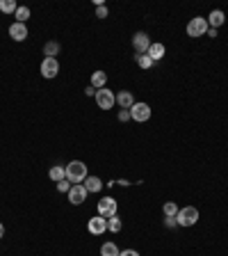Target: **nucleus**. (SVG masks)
Returning <instances> with one entry per match:
<instances>
[{"mask_svg": "<svg viewBox=\"0 0 228 256\" xmlns=\"http://www.w3.org/2000/svg\"><path fill=\"white\" fill-rule=\"evenodd\" d=\"M48 176L53 183H60V181L66 179V167L64 165H53V167L48 169Z\"/></svg>", "mask_w": 228, "mask_h": 256, "instance_id": "obj_16", "label": "nucleus"}, {"mask_svg": "<svg viewBox=\"0 0 228 256\" xmlns=\"http://www.w3.org/2000/svg\"><path fill=\"white\" fill-rule=\"evenodd\" d=\"M146 55H151V60L153 62H160L167 55V48H164V44H160V41H155V44H151V48H148V53Z\"/></svg>", "mask_w": 228, "mask_h": 256, "instance_id": "obj_15", "label": "nucleus"}, {"mask_svg": "<svg viewBox=\"0 0 228 256\" xmlns=\"http://www.w3.org/2000/svg\"><path fill=\"white\" fill-rule=\"evenodd\" d=\"M119 256H139V252L137 250H121Z\"/></svg>", "mask_w": 228, "mask_h": 256, "instance_id": "obj_29", "label": "nucleus"}, {"mask_svg": "<svg viewBox=\"0 0 228 256\" xmlns=\"http://www.w3.org/2000/svg\"><path fill=\"white\" fill-rule=\"evenodd\" d=\"M14 18H16V23H25L27 18H30V7H21L18 5L16 14H14Z\"/></svg>", "mask_w": 228, "mask_h": 256, "instance_id": "obj_24", "label": "nucleus"}, {"mask_svg": "<svg viewBox=\"0 0 228 256\" xmlns=\"http://www.w3.org/2000/svg\"><path fill=\"white\" fill-rule=\"evenodd\" d=\"M85 94H87V96H96V89H94V87H92V85H89V87H87V89H85Z\"/></svg>", "mask_w": 228, "mask_h": 256, "instance_id": "obj_30", "label": "nucleus"}, {"mask_svg": "<svg viewBox=\"0 0 228 256\" xmlns=\"http://www.w3.org/2000/svg\"><path fill=\"white\" fill-rule=\"evenodd\" d=\"M105 85H108V73H105V71H94L92 73V87L94 89H103Z\"/></svg>", "mask_w": 228, "mask_h": 256, "instance_id": "obj_17", "label": "nucleus"}, {"mask_svg": "<svg viewBox=\"0 0 228 256\" xmlns=\"http://www.w3.org/2000/svg\"><path fill=\"white\" fill-rule=\"evenodd\" d=\"M132 48H135L137 55L148 53V48H151V37H148L146 32H135L132 34Z\"/></svg>", "mask_w": 228, "mask_h": 256, "instance_id": "obj_8", "label": "nucleus"}, {"mask_svg": "<svg viewBox=\"0 0 228 256\" xmlns=\"http://www.w3.org/2000/svg\"><path fill=\"white\" fill-rule=\"evenodd\" d=\"M96 105L101 110H112L114 105H116V94L112 92V89L103 87V89H96Z\"/></svg>", "mask_w": 228, "mask_h": 256, "instance_id": "obj_4", "label": "nucleus"}, {"mask_svg": "<svg viewBox=\"0 0 228 256\" xmlns=\"http://www.w3.org/2000/svg\"><path fill=\"white\" fill-rule=\"evenodd\" d=\"M119 121H130V110H121V112H119Z\"/></svg>", "mask_w": 228, "mask_h": 256, "instance_id": "obj_28", "label": "nucleus"}, {"mask_svg": "<svg viewBox=\"0 0 228 256\" xmlns=\"http://www.w3.org/2000/svg\"><path fill=\"white\" fill-rule=\"evenodd\" d=\"M82 186H85V190H87V192H94V195H96V192L103 190V181L98 179V176H87Z\"/></svg>", "mask_w": 228, "mask_h": 256, "instance_id": "obj_14", "label": "nucleus"}, {"mask_svg": "<svg viewBox=\"0 0 228 256\" xmlns=\"http://www.w3.org/2000/svg\"><path fill=\"white\" fill-rule=\"evenodd\" d=\"M116 105H119L121 110H130L132 105H135V96H132V92H128V89L116 92Z\"/></svg>", "mask_w": 228, "mask_h": 256, "instance_id": "obj_12", "label": "nucleus"}, {"mask_svg": "<svg viewBox=\"0 0 228 256\" xmlns=\"http://www.w3.org/2000/svg\"><path fill=\"white\" fill-rule=\"evenodd\" d=\"M135 62H137V66H139V69H144V71L151 69V66L155 64V62L151 60V55H146V53H144V55H135Z\"/></svg>", "mask_w": 228, "mask_h": 256, "instance_id": "obj_20", "label": "nucleus"}, {"mask_svg": "<svg viewBox=\"0 0 228 256\" xmlns=\"http://www.w3.org/2000/svg\"><path fill=\"white\" fill-rule=\"evenodd\" d=\"M87 231L92 236H103L105 231H108V220L101 218V215H94V218L87 222Z\"/></svg>", "mask_w": 228, "mask_h": 256, "instance_id": "obj_10", "label": "nucleus"}, {"mask_svg": "<svg viewBox=\"0 0 228 256\" xmlns=\"http://www.w3.org/2000/svg\"><path fill=\"white\" fill-rule=\"evenodd\" d=\"M178 204L176 202H164V206H162V213H164V218H176L178 215Z\"/></svg>", "mask_w": 228, "mask_h": 256, "instance_id": "obj_22", "label": "nucleus"}, {"mask_svg": "<svg viewBox=\"0 0 228 256\" xmlns=\"http://www.w3.org/2000/svg\"><path fill=\"white\" fill-rule=\"evenodd\" d=\"M121 229H123V222H121L119 215H114V218L108 220V231H110V234H119Z\"/></svg>", "mask_w": 228, "mask_h": 256, "instance_id": "obj_21", "label": "nucleus"}, {"mask_svg": "<svg viewBox=\"0 0 228 256\" xmlns=\"http://www.w3.org/2000/svg\"><path fill=\"white\" fill-rule=\"evenodd\" d=\"M7 32H9V37L14 39V41H25L27 34H30V32H27V25H25V23H16V21L11 23Z\"/></svg>", "mask_w": 228, "mask_h": 256, "instance_id": "obj_11", "label": "nucleus"}, {"mask_svg": "<svg viewBox=\"0 0 228 256\" xmlns=\"http://www.w3.org/2000/svg\"><path fill=\"white\" fill-rule=\"evenodd\" d=\"M210 25H208V18L206 16H194L190 23H187V37L196 39V37H206Z\"/></svg>", "mask_w": 228, "mask_h": 256, "instance_id": "obj_2", "label": "nucleus"}, {"mask_svg": "<svg viewBox=\"0 0 228 256\" xmlns=\"http://www.w3.org/2000/svg\"><path fill=\"white\" fill-rule=\"evenodd\" d=\"M39 71H41V76H44L46 80H53V78L60 73V60H57V57H44Z\"/></svg>", "mask_w": 228, "mask_h": 256, "instance_id": "obj_7", "label": "nucleus"}, {"mask_svg": "<svg viewBox=\"0 0 228 256\" xmlns=\"http://www.w3.org/2000/svg\"><path fill=\"white\" fill-rule=\"evenodd\" d=\"M208 37L215 39V37H217V30H215V27H210V30H208Z\"/></svg>", "mask_w": 228, "mask_h": 256, "instance_id": "obj_31", "label": "nucleus"}, {"mask_svg": "<svg viewBox=\"0 0 228 256\" xmlns=\"http://www.w3.org/2000/svg\"><path fill=\"white\" fill-rule=\"evenodd\" d=\"M87 176H89L87 165L82 163V160H71V163L66 165V181H71L73 186L85 183V179H87Z\"/></svg>", "mask_w": 228, "mask_h": 256, "instance_id": "obj_1", "label": "nucleus"}, {"mask_svg": "<svg viewBox=\"0 0 228 256\" xmlns=\"http://www.w3.org/2000/svg\"><path fill=\"white\" fill-rule=\"evenodd\" d=\"M87 195H89V192L85 190V186H82V183H78V186H71V190H69V204H73V206H80V204L87 202Z\"/></svg>", "mask_w": 228, "mask_h": 256, "instance_id": "obj_9", "label": "nucleus"}, {"mask_svg": "<svg viewBox=\"0 0 228 256\" xmlns=\"http://www.w3.org/2000/svg\"><path fill=\"white\" fill-rule=\"evenodd\" d=\"M224 23H226V14H224L222 9H212L210 16H208V25L217 30V27H222Z\"/></svg>", "mask_w": 228, "mask_h": 256, "instance_id": "obj_13", "label": "nucleus"}, {"mask_svg": "<svg viewBox=\"0 0 228 256\" xmlns=\"http://www.w3.org/2000/svg\"><path fill=\"white\" fill-rule=\"evenodd\" d=\"M176 222H178V227H194L199 222V208H194V206L180 208L178 215H176Z\"/></svg>", "mask_w": 228, "mask_h": 256, "instance_id": "obj_3", "label": "nucleus"}, {"mask_svg": "<svg viewBox=\"0 0 228 256\" xmlns=\"http://www.w3.org/2000/svg\"><path fill=\"white\" fill-rule=\"evenodd\" d=\"M130 119L132 121H139V124L148 121V119H151V105L144 103V101H135V105L130 108Z\"/></svg>", "mask_w": 228, "mask_h": 256, "instance_id": "obj_6", "label": "nucleus"}, {"mask_svg": "<svg viewBox=\"0 0 228 256\" xmlns=\"http://www.w3.org/2000/svg\"><path fill=\"white\" fill-rule=\"evenodd\" d=\"M96 18H108V7H105V5H98L96 7Z\"/></svg>", "mask_w": 228, "mask_h": 256, "instance_id": "obj_26", "label": "nucleus"}, {"mask_svg": "<svg viewBox=\"0 0 228 256\" xmlns=\"http://www.w3.org/2000/svg\"><path fill=\"white\" fill-rule=\"evenodd\" d=\"M96 211H98V215H101V218H105V220L114 218V215H116V211H119L116 199H114V197H103V199L96 204Z\"/></svg>", "mask_w": 228, "mask_h": 256, "instance_id": "obj_5", "label": "nucleus"}, {"mask_svg": "<svg viewBox=\"0 0 228 256\" xmlns=\"http://www.w3.org/2000/svg\"><path fill=\"white\" fill-rule=\"evenodd\" d=\"M44 55L46 57H55V55H60V44L57 41H48L44 46Z\"/></svg>", "mask_w": 228, "mask_h": 256, "instance_id": "obj_23", "label": "nucleus"}, {"mask_svg": "<svg viewBox=\"0 0 228 256\" xmlns=\"http://www.w3.org/2000/svg\"><path fill=\"white\" fill-rule=\"evenodd\" d=\"M55 186H57V192H66V195H69V190H71V186H73V183H71V181H60V183H55Z\"/></svg>", "mask_w": 228, "mask_h": 256, "instance_id": "obj_25", "label": "nucleus"}, {"mask_svg": "<svg viewBox=\"0 0 228 256\" xmlns=\"http://www.w3.org/2000/svg\"><path fill=\"white\" fill-rule=\"evenodd\" d=\"M18 2L16 0H0V11L2 14H16Z\"/></svg>", "mask_w": 228, "mask_h": 256, "instance_id": "obj_19", "label": "nucleus"}, {"mask_svg": "<svg viewBox=\"0 0 228 256\" xmlns=\"http://www.w3.org/2000/svg\"><path fill=\"white\" fill-rule=\"evenodd\" d=\"M114 183H119V186H130V181H125V179H119V181H114Z\"/></svg>", "mask_w": 228, "mask_h": 256, "instance_id": "obj_32", "label": "nucleus"}, {"mask_svg": "<svg viewBox=\"0 0 228 256\" xmlns=\"http://www.w3.org/2000/svg\"><path fill=\"white\" fill-rule=\"evenodd\" d=\"M164 227H167V229H174V227H178V222H176V218H164Z\"/></svg>", "mask_w": 228, "mask_h": 256, "instance_id": "obj_27", "label": "nucleus"}, {"mask_svg": "<svg viewBox=\"0 0 228 256\" xmlns=\"http://www.w3.org/2000/svg\"><path fill=\"white\" fill-rule=\"evenodd\" d=\"M2 238H5V224L0 222V240H2Z\"/></svg>", "mask_w": 228, "mask_h": 256, "instance_id": "obj_33", "label": "nucleus"}, {"mask_svg": "<svg viewBox=\"0 0 228 256\" xmlns=\"http://www.w3.org/2000/svg\"><path fill=\"white\" fill-rule=\"evenodd\" d=\"M119 254H121V250L114 245L112 240H108V243L101 245V256H119Z\"/></svg>", "mask_w": 228, "mask_h": 256, "instance_id": "obj_18", "label": "nucleus"}]
</instances>
